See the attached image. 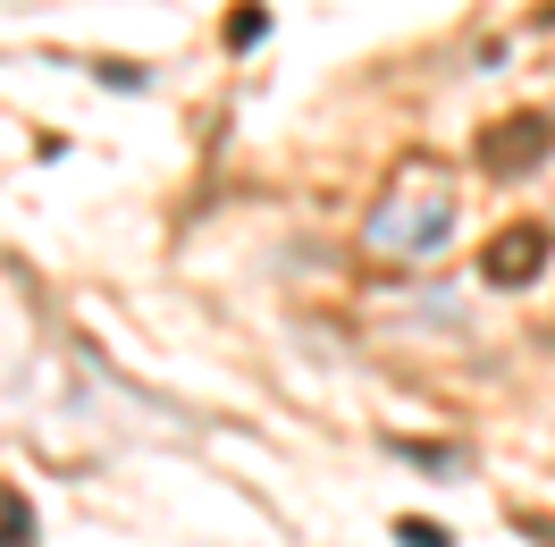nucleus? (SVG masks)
Returning a JSON list of instances; mask_svg holds the SVG:
<instances>
[{"mask_svg":"<svg viewBox=\"0 0 555 547\" xmlns=\"http://www.w3.org/2000/svg\"><path fill=\"white\" fill-rule=\"evenodd\" d=\"M396 455H404V463H454V446H429V438H396Z\"/></svg>","mask_w":555,"mask_h":547,"instance_id":"nucleus-6","label":"nucleus"},{"mask_svg":"<svg viewBox=\"0 0 555 547\" xmlns=\"http://www.w3.org/2000/svg\"><path fill=\"white\" fill-rule=\"evenodd\" d=\"M547 262H555V237L539 228V219H514V228H496V237L480 244V278L488 287H530Z\"/></svg>","mask_w":555,"mask_h":547,"instance_id":"nucleus-1","label":"nucleus"},{"mask_svg":"<svg viewBox=\"0 0 555 547\" xmlns=\"http://www.w3.org/2000/svg\"><path fill=\"white\" fill-rule=\"evenodd\" d=\"M547 152H555V118L521 110V118H505V127H488V136H480V169L488 177H521L530 161H547Z\"/></svg>","mask_w":555,"mask_h":547,"instance_id":"nucleus-3","label":"nucleus"},{"mask_svg":"<svg viewBox=\"0 0 555 547\" xmlns=\"http://www.w3.org/2000/svg\"><path fill=\"white\" fill-rule=\"evenodd\" d=\"M396 539H404V547H454L447 531H438V522H413V513H404V522H396Z\"/></svg>","mask_w":555,"mask_h":547,"instance_id":"nucleus-4","label":"nucleus"},{"mask_svg":"<svg viewBox=\"0 0 555 547\" xmlns=\"http://www.w3.org/2000/svg\"><path fill=\"white\" fill-rule=\"evenodd\" d=\"M261 26H270L261 9H236V17H228V42H236V51H244V42H261Z\"/></svg>","mask_w":555,"mask_h":547,"instance_id":"nucleus-5","label":"nucleus"},{"mask_svg":"<svg viewBox=\"0 0 555 547\" xmlns=\"http://www.w3.org/2000/svg\"><path fill=\"white\" fill-rule=\"evenodd\" d=\"M447 228H454V203H447V194H421L413 211H404V203L371 211V237H379L387 253H438Z\"/></svg>","mask_w":555,"mask_h":547,"instance_id":"nucleus-2","label":"nucleus"}]
</instances>
